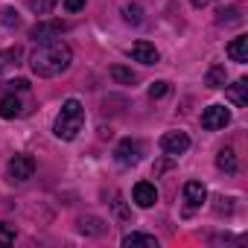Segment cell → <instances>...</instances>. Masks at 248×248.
I'll list each match as a JSON object with an SVG mask.
<instances>
[{"mask_svg":"<svg viewBox=\"0 0 248 248\" xmlns=\"http://www.w3.org/2000/svg\"><path fill=\"white\" fill-rule=\"evenodd\" d=\"M216 167H219L222 172H236V155H233V149H219Z\"/></svg>","mask_w":248,"mask_h":248,"instance_id":"cell-19","label":"cell"},{"mask_svg":"<svg viewBox=\"0 0 248 248\" xmlns=\"http://www.w3.org/2000/svg\"><path fill=\"white\" fill-rule=\"evenodd\" d=\"M123 245H126V248H132V245H149V248H158V239L155 236H149V233H126V236H123Z\"/></svg>","mask_w":248,"mask_h":248,"instance_id":"cell-18","label":"cell"},{"mask_svg":"<svg viewBox=\"0 0 248 248\" xmlns=\"http://www.w3.org/2000/svg\"><path fill=\"white\" fill-rule=\"evenodd\" d=\"M12 91H30V82L27 79H15L12 82Z\"/></svg>","mask_w":248,"mask_h":248,"instance_id":"cell-28","label":"cell"},{"mask_svg":"<svg viewBox=\"0 0 248 248\" xmlns=\"http://www.w3.org/2000/svg\"><path fill=\"white\" fill-rule=\"evenodd\" d=\"M56 3H59V0H27L30 12H35V15H50Z\"/></svg>","mask_w":248,"mask_h":248,"instance_id":"cell-21","label":"cell"},{"mask_svg":"<svg viewBox=\"0 0 248 248\" xmlns=\"http://www.w3.org/2000/svg\"><path fill=\"white\" fill-rule=\"evenodd\" d=\"M79 231L82 233H91V236H102L105 233V222L96 219V216H82L79 219Z\"/></svg>","mask_w":248,"mask_h":248,"instance_id":"cell-16","label":"cell"},{"mask_svg":"<svg viewBox=\"0 0 248 248\" xmlns=\"http://www.w3.org/2000/svg\"><path fill=\"white\" fill-rule=\"evenodd\" d=\"M170 167H172V161H158V164H155V175H161V172H167Z\"/></svg>","mask_w":248,"mask_h":248,"instance_id":"cell-29","label":"cell"},{"mask_svg":"<svg viewBox=\"0 0 248 248\" xmlns=\"http://www.w3.org/2000/svg\"><path fill=\"white\" fill-rule=\"evenodd\" d=\"M161 149L172 158V155H184L187 149H190V138L184 135V132H167L164 138H161Z\"/></svg>","mask_w":248,"mask_h":248,"instance_id":"cell-7","label":"cell"},{"mask_svg":"<svg viewBox=\"0 0 248 248\" xmlns=\"http://www.w3.org/2000/svg\"><path fill=\"white\" fill-rule=\"evenodd\" d=\"M135 202H138V207H152V204L158 202V187H155L152 181L135 184Z\"/></svg>","mask_w":248,"mask_h":248,"instance_id":"cell-9","label":"cell"},{"mask_svg":"<svg viewBox=\"0 0 248 248\" xmlns=\"http://www.w3.org/2000/svg\"><path fill=\"white\" fill-rule=\"evenodd\" d=\"M62 32H64V24H62V21H41V24H35V27L30 30V38H32L35 44H47V41L62 38Z\"/></svg>","mask_w":248,"mask_h":248,"instance_id":"cell-4","label":"cell"},{"mask_svg":"<svg viewBox=\"0 0 248 248\" xmlns=\"http://www.w3.org/2000/svg\"><path fill=\"white\" fill-rule=\"evenodd\" d=\"M111 204H114V213H117L120 219H129V210H126V204H123V199H120V196H117Z\"/></svg>","mask_w":248,"mask_h":248,"instance_id":"cell-26","label":"cell"},{"mask_svg":"<svg viewBox=\"0 0 248 248\" xmlns=\"http://www.w3.org/2000/svg\"><path fill=\"white\" fill-rule=\"evenodd\" d=\"M167 91H170V82H152V85H149V96H152V99L167 96Z\"/></svg>","mask_w":248,"mask_h":248,"instance_id":"cell-23","label":"cell"},{"mask_svg":"<svg viewBox=\"0 0 248 248\" xmlns=\"http://www.w3.org/2000/svg\"><path fill=\"white\" fill-rule=\"evenodd\" d=\"M70 62H73V50H70L62 38L47 41V44H38V47L32 50V56H30L32 73H35V76H44V79L64 73V70L70 67Z\"/></svg>","mask_w":248,"mask_h":248,"instance_id":"cell-1","label":"cell"},{"mask_svg":"<svg viewBox=\"0 0 248 248\" xmlns=\"http://www.w3.org/2000/svg\"><path fill=\"white\" fill-rule=\"evenodd\" d=\"M82 126H85V108H82V102L79 99H67L62 105L59 117H56V126H53L56 138L59 140H73L82 132Z\"/></svg>","mask_w":248,"mask_h":248,"instance_id":"cell-2","label":"cell"},{"mask_svg":"<svg viewBox=\"0 0 248 248\" xmlns=\"http://www.w3.org/2000/svg\"><path fill=\"white\" fill-rule=\"evenodd\" d=\"M225 79H228L225 67H222V64H213V67L207 70V76H204V85L216 91V88H225Z\"/></svg>","mask_w":248,"mask_h":248,"instance_id":"cell-17","label":"cell"},{"mask_svg":"<svg viewBox=\"0 0 248 248\" xmlns=\"http://www.w3.org/2000/svg\"><path fill=\"white\" fill-rule=\"evenodd\" d=\"M132 59L135 62H140V64H158V50H155V44H149V41H135L132 44Z\"/></svg>","mask_w":248,"mask_h":248,"instance_id":"cell-8","label":"cell"},{"mask_svg":"<svg viewBox=\"0 0 248 248\" xmlns=\"http://www.w3.org/2000/svg\"><path fill=\"white\" fill-rule=\"evenodd\" d=\"M228 56H231V62L245 64V62H248V38H245V35L233 38V41L228 44Z\"/></svg>","mask_w":248,"mask_h":248,"instance_id":"cell-11","label":"cell"},{"mask_svg":"<svg viewBox=\"0 0 248 248\" xmlns=\"http://www.w3.org/2000/svg\"><path fill=\"white\" fill-rule=\"evenodd\" d=\"M184 202H187L190 207H202V204L207 202L204 184H202V181H187V184H184Z\"/></svg>","mask_w":248,"mask_h":248,"instance_id":"cell-10","label":"cell"},{"mask_svg":"<svg viewBox=\"0 0 248 248\" xmlns=\"http://www.w3.org/2000/svg\"><path fill=\"white\" fill-rule=\"evenodd\" d=\"M228 123H231V111H228L225 105H207V108L202 111V129H207V132L225 129Z\"/></svg>","mask_w":248,"mask_h":248,"instance_id":"cell-3","label":"cell"},{"mask_svg":"<svg viewBox=\"0 0 248 248\" xmlns=\"http://www.w3.org/2000/svg\"><path fill=\"white\" fill-rule=\"evenodd\" d=\"M21 99L15 96V93H6L3 99H0V117H3V120H15L18 114H21Z\"/></svg>","mask_w":248,"mask_h":248,"instance_id":"cell-14","label":"cell"},{"mask_svg":"<svg viewBox=\"0 0 248 248\" xmlns=\"http://www.w3.org/2000/svg\"><path fill=\"white\" fill-rule=\"evenodd\" d=\"M85 3L88 0H64V9L67 12H79V9H85Z\"/></svg>","mask_w":248,"mask_h":248,"instance_id":"cell-27","label":"cell"},{"mask_svg":"<svg viewBox=\"0 0 248 248\" xmlns=\"http://www.w3.org/2000/svg\"><path fill=\"white\" fill-rule=\"evenodd\" d=\"M6 172H9L12 181H30L32 172H35V161H32L30 155H15V158L9 161Z\"/></svg>","mask_w":248,"mask_h":248,"instance_id":"cell-5","label":"cell"},{"mask_svg":"<svg viewBox=\"0 0 248 248\" xmlns=\"http://www.w3.org/2000/svg\"><path fill=\"white\" fill-rule=\"evenodd\" d=\"M190 3H193L196 9H204V6H210V0H190Z\"/></svg>","mask_w":248,"mask_h":248,"instance_id":"cell-30","label":"cell"},{"mask_svg":"<svg viewBox=\"0 0 248 248\" xmlns=\"http://www.w3.org/2000/svg\"><path fill=\"white\" fill-rule=\"evenodd\" d=\"M15 242V228L12 225H0V245H12Z\"/></svg>","mask_w":248,"mask_h":248,"instance_id":"cell-24","label":"cell"},{"mask_svg":"<svg viewBox=\"0 0 248 248\" xmlns=\"http://www.w3.org/2000/svg\"><path fill=\"white\" fill-rule=\"evenodd\" d=\"M123 18L129 24H140V6H123Z\"/></svg>","mask_w":248,"mask_h":248,"instance_id":"cell-25","label":"cell"},{"mask_svg":"<svg viewBox=\"0 0 248 248\" xmlns=\"http://www.w3.org/2000/svg\"><path fill=\"white\" fill-rule=\"evenodd\" d=\"M111 79H114V82H120V85H135V79H138V76H135L129 67L114 64V67H111Z\"/></svg>","mask_w":248,"mask_h":248,"instance_id":"cell-20","label":"cell"},{"mask_svg":"<svg viewBox=\"0 0 248 248\" xmlns=\"http://www.w3.org/2000/svg\"><path fill=\"white\" fill-rule=\"evenodd\" d=\"M0 21H3V27H18L21 24V18H18V9H12V6H6L3 12H0Z\"/></svg>","mask_w":248,"mask_h":248,"instance_id":"cell-22","label":"cell"},{"mask_svg":"<svg viewBox=\"0 0 248 248\" xmlns=\"http://www.w3.org/2000/svg\"><path fill=\"white\" fill-rule=\"evenodd\" d=\"M216 24H219V27H236V24H242L239 6H228V9H219V12H216Z\"/></svg>","mask_w":248,"mask_h":248,"instance_id":"cell-15","label":"cell"},{"mask_svg":"<svg viewBox=\"0 0 248 248\" xmlns=\"http://www.w3.org/2000/svg\"><path fill=\"white\" fill-rule=\"evenodd\" d=\"M114 158H117V164H123V167L138 164V158H140V143H138V140H132V138L120 140V143H117V149H114Z\"/></svg>","mask_w":248,"mask_h":248,"instance_id":"cell-6","label":"cell"},{"mask_svg":"<svg viewBox=\"0 0 248 248\" xmlns=\"http://www.w3.org/2000/svg\"><path fill=\"white\" fill-rule=\"evenodd\" d=\"M228 99H231L233 105L245 108V105H248V82H245V79H236L233 85H228Z\"/></svg>","mask_w":248,"mask_h":248,"instance_id":"cell-12","label":"cell"},{"mask_svg":"<svg viewBox=\"0 0 248 248\" xmlns=\"http://www.w3.org/2000/svg\"><path fill=\"white\" fill-rule=\"evenodd\" d=\"M18 64H21V47L0 50V73H12Z\"/></svg>","mask_w":248,"mask_h":248,"instance_id":"cell-13","label":"cell"}]
</instances>
